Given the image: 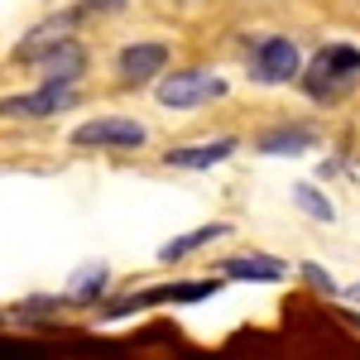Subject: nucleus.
<instances>
[{
  "instance_id": "1",
  "label": "nucleus",
  "mask_w": 360,
  "mask_h": 360,
  "mask_svg": "<svg viewBox=\"0 0 360 360\" xmlns=\"http://www.w3.org/2000/svg\"><path fill=\"white\" fill-rule=\"evenodd\" d=\"M356 72H360V53L351 44H332V49H322L307 63V91L312 96H336Z\"/></svg>"
},
{
  "instance_id": "2",
  "label": "nucleus",
  "mask_w": 360,
  "mask_h": 360,
  "mask_svg": "<svg viewBox=\"0 0 360 360\" xmlns=\"http://www.w3.org/2000/svg\"><path fill=\"white\" fill-rule=\"evenodd\" d=\"M217 96H226V82L212 77V72H202V68H193V72H168L164 82H159V101L173 106V111H188V106L217 101Z\"/></svg>"
},
{
  "instance_id": "3",
  "label": "nucleus",
  "mask_w": 360,
  "mask_h": 360,
  "mask_svg": "<svg viewBox=\"0 0 360 360\" xmlns=\"http://www.w3.org/2000/svg\"><path fill=\"white\" fill-rule=\"evenodd\" d=\"M144 125H135V120H120V115H106V120H86V125H77L72 130V144H82V149H135V144H144Z\"/></svg>"
},
{
  "instance_id": "4",
  "label": "nucleus",
  "mask_w": 360,
  "mask_h": 360,
  "mask_svg": "<svg viewBox=\"0 0 360 360\" xmlns=\"http://www.w3.org/2000/svg\"><path fill=\"white\" fill-rule=\"evenodd\" d=\"M250 72H255V82H288L293 72H298V49H293V39H259L255 44V53H250Z\"/></svg>"
},
{
  "instance_id": "5",
  "label": "nucleus",
  "mask_w": 360,
  "mask_h": 360,
  "mask_svg": "<svg viewBox=\"0 0 360 360\" xmlns=\"http://www.w3.org/2000/svg\"><path fill=\"white\" fill-rule=\"evenodd\" d=\"M63 106H72V86H39V91H25V96H5L0 115L5 120H39V115H53Z\"/></svg>"
},
{
  "instance_id": "6",
  "label": "nucleus",
  "mask_w": 360,
  "mask_h": 360,
  "mask_svg": "<svg viewBox=\"0 0 360 360\" xmlns=\"http://www.w3.org/2000/svg\"><path fill=\"white\" fill-rule=\"evenodd\" d=\"M39 72H44V86H72V82H77V77L86 72V53H82V44L63 39L53 53L39 58Z\"/></svg>"
},
{
  "instance_id": "7",
  "label": "nucleus",
  "mask_w": 360,
  "mask_h": 360,
  "mask_svg": "<svg viewBox=\"0 0 360 360\" xmlns=\"http://www.w3.org/2000/svg\"><path fill=\"white\" fill-rule=\"evenodd\" d=\"M164 63H168L164 44H130V49H120V58H115V68H120L125 82H149L154 72H164Z\"/></svg>"
},
{
  "instance_id": "8",
  "label": "nucleus",
  "mask_w": 360,
  "mask_h": 360,
  "mask_svg": "<svg viewBox=\"0 0 360 360\" xmlns=\"http://www.w3.org/2000/svg\"><path fill=\"white\" fill-rule=\"evenodd\" d=\"M236 154V139L221 135V139H207V144H188V149H168V164L173 168H212Z\"/></svg>"
},
{
  "instance_id": "9",
  "label": "nucleus",
  "mask_w": 360,
  "mask_h": 360,
  "mask_svg": "<svg viewBox=\"0 0 360 360\" xmlns=\"http://www.w3.org/2000/svg\"><path fill=\"white\" fill-rule=\"evenodd\" d=\"M231 226H221V221H212V226H202V231H193V236H178V240H168L164 250H159V259L164 264H173V259H183V255H193V250H202L207 240H221Z\"/></svg>"
},
{
  "instance_id": "10",
  "label": "nucleus",
  "mask_w": 360,
  "mask_h": 360,
  "mask_svg": "<svg viewBox=\"0 0 360 360\" xmlns=\"http://www.w3.org/2000/svg\"><path fill=\"white\" fill-rule=\"evenodd\" d=\"M226 278H283V264L274 255H240L226 259Z\"/></svg>"
},
{
  "instance_id": "11",
  "label": "nucleus",
  "mask_w": 360,
  "mask_h": 360,
  "mask_svg": "<svg viewBox=\"0 0 360 360\" xmlns=\"http://www.w3.org/2000/svg\"><path fill=\"white\" fill-rule=\"evenodd\" d=\"M312 144H317L312 130H274V135L259 139V154H303Z\"/></svg>"
},
{
  "instance_id": "12",
  "label": "nucleus",
  "mask_w": 360,
  "mask_h": 360,
  "mask_svg": "<svg viewBox=\"0 0 360 360\" xmlns=\"http://www.w3.org/2000/svg\"><path fill=\"white\" fill-rule=\"evenodd\" d=\"M293 197H298V207H303L312 221H332V217H336V207H332L322 193H317L312 183H298V188H293Z\"/></svg>"
},
{
  "instance_id": "13",
  "label": "nucleus",
  "mask_w": 360,
  "mask_h": 360,
  "mask_svg": "<svg viewBox=\"0 0 360 360\" xmlns=\"http://www.w3.org/2000/svg\"><path fill=\"white\" fill-rule=\"evenodd\" d=\"M101 283H106V269H101V264H91V269H82V274L72 278V298L86 303L91 293H101Z\"/></svg>"
},
{
  "instance_id": "14",
  "label": "nucleus",
  "mask_w": 360,
  "mask_h": 360,
  "mask_svg": "<svg viewBox=\"0 0 360 360\" xmlns=\"http://www.w3.org/2000/svg\"><path fill=\"white\" fill-rule=\"evenodd\" d=\"M303 274H307V283H312V288H322V293H336L332 274H322V264H312V259H307V264H303Z\"/></svg>"
},
{
  "instance_id": "15",
  "label": "nucleus",
  "mask_w": 360,
  "mask_h": 360,
  "mask_svg": "<svg viewBox=\"0 0 360 360\" xmlns=\"http://www.w3.org/2000/svg\"><path fill=\"white\" fill-rule=\"evenodd\" d=\"M96 10H125V0H91Z\"/></svg>"
},
{
  "instance_id": "16",
  "label": "nucleus",
  "mask_w": 360,
  "mask_h": 360,
  "mask_svg": "<svg viewBox=\"0 0 360 360\" xmlns=\"http://www.w3.org/2000/svg\"><path fill=\"white\" fill-rule=\"evenodd\" d=\"M346 298H351V303H360V283H351V288H346Z\"/></svg>"
}]
</instances>
